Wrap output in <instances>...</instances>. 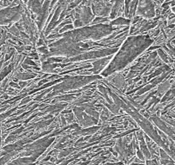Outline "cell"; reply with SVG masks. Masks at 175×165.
<instances>
[{
  "instance_id": "6da1fadb",
  "label": "cell",
  "mask_w": 175,
  "mask_h": 165,
  "mask_svg": "<svg viewBox=\"0 0 175 165\" xmlns=\"http://www.w3.org/2000/svg\"><path fill=\"white\" fill-rule=\"evenodd\" d=\"M16 14V9H6L0 10V24H4L14 18Z\"/></svg>"
}]
</instances>
